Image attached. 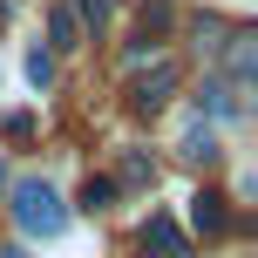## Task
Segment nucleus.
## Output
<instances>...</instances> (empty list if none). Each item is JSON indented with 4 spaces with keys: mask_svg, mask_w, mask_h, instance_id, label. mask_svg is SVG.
I'll return each instance as SVG.
<instances>
[{
    "mask_svg": "<svg viewBox=\"0 0 258 258\" xmlns=\"http://www.w3.org/2000/svg\"><path fill=\"white\" fill-rule=\"evenodd\" d=\"M14 224L27 238H61L68 231V204L54 197V183L27 177V183H14Z\"/></svg>",
    "mask_w": 258,
    "mask_h": 258,
    "instance_id": "1",
    "label": "nucleus"
},
{
    "mask_svg": "<svg viewBox=\"0 0 258 258\" xmlns=\"http://www.w3.org/2000/svg\"><path fill=\"white\" fill-rule=\"evenodd\" d=\"M177 82H183V68H177V61H156L150 75H136V82H129V109H163Z\"/></svg>",
    "mask_w": 258,
    "mask_h": 258,
    "instance_id": "2",
    "label": "nucleus"
},
{
    "mask_svg": "<svg viewBox=\"0 0 258 258\" xmlns=\"http://www.w3.org/2000/svg\"><path fill=\"white\" fill-rule=\"evenodd\" d=\"M143 251H156V258H190V245H183V231L156 211L150 224H143Z\"/></svg>",
    "mask_w": 258,
    "mask_h": 258,
    "instance_id": "3",
    "label": "nucleus"
},
{
    "mask_svg": "<svg viewBox=\"0 0 258 258\" xmlns=\"http://www.w3.org/2000/svg\"><path fill=\"white\" fill-rule=\"evenodd\" d=\"M190 224H197L204 238H218L224 224H231V211H224V197H218V190H197V197H190Z\"/></svg>",
    "mask_w": 258,
    "mask_h": 258,
    "instance_id": "4",
    "label": "nucleus"
},
{
    "mask_svg": "<svg viewBox=\"0 0 258 258\" xmlns=\"http://www.w3.org/2000/svg\"><path fill=\"white\" fill-rule=\"evenodd\" d=\"M177 156H190V163H211V156H218V136H211V122H190L177 136Z\"/></svg>",
    "mask_w": 258,
    "mask_h": 258,
    "instance_id": "5",
    "label": "nucleus"
},
{
    "mask_svg": "<svg viewBox=\"0 0 258 258\" xmlns=\"http://www.w3.org/2000/svg\"><path fill=\"white\" fill-rule=\"evenodd\" d=\"M48 34H54V54H68V48H82V21L68 7H54L48 14Z\"/></svg>",
    "mask_w": 258,
    "mask_h": 258,
    "instance_id": "6",
    "label": "nucleus"
},
{
    "mask_svg": "<svg viewBox=\"0 0 258 258\" xmlns=\"http://www.w3.org/2000/svg\"><path fill=\"white\" fill-rule=\"evenodd\" d=\"M109 204H116V177H89V183H82V211H89V218L109 211Z\"/></svg>",
    "mask_w": 258,
    "mask_h": 258,
    "instance_id": "7",
    "label": "nucleus"
},
{
    "mask_svg": "<svg viewBox=\"0 0 258 258\" xmlns=\"http://www.w3.org/2000/svg\"><path fill=\"white\" fill-rule=\"evenodd\" d=\"M163 27H170V0H150V7H143V41L163 34Z\"/></svg>",
    "mask_w": 258,
    "mask_h": 258,
    "instance_id": "8",
    "label": "nucleus"
},
{
    "mask_svg": "<svg viewBox=\"0 0 258 258\" xmlns=\"http://www.w3.org/2000/svg\"><path fill=\"white\" fill-rule=\"evenodd\" d=\"M27 82H34V89H48V82H54V54H27Z\"/></svg>",
    "mask_w": 258,
    "mask_h": 258,
    "instance_id": "9",
    "label": "nucleus"
},
{
    "mask_svg": "<svg viewBox=\"0 0 258 258\" xmlns=\"http://www.w3.org/2000/svg\"><path fill=\"white\" fill-rule=\"evenodd\" d=\"M0 136H7V143L34 136V116H27V109H14V116H0Z\"/></svg>",
    "mask_w": 258,
    "mask_h": 258,
    "instance_id": "10",
    "label": "nucleus"
},
{
    "mask_svg": "<svg viewBox=\"0 0 258 258\" xmlns=\"http://www.w3.org/2000/svg\"><path fill=\"white\" fill-rule=\"evenodd\" d=\"M231 75H251V34H231Z\"/></svg>",
    "mask_w": 258,
    "mask_h": 258,
    "instance_id": "11",
    "label": "nucleus"
},
{
    "mask_svg": "<svg viewBox=\"0 0 258 258\" xmlns=\"http://www.w3.org/2000/svg\"><path fill=\"white\" fill-rule=\"evenodd\" d=\"M68 14H82V21H89V27H102V21H109V0H75V7H68Z\"/></svg>",
    "mask_w": 258,
    "mask_h": 258,
    "instance_id": "12",
    "label": "nucleus"
},
{
    "mask_svg": "<svg viewBox=\"0 0 258 258\" xmlns=\"http://www.w3.org/2000/svg\"><path fill=\"white\" fill-rule=\"evenodd\" d=\"M122 183H150V156H122Z\"/></svg>",
    "mask_w": 258,
    "mask_h": 258,
    "instance_id": "13",
    "label": "nucleus"
},
{
    "mask_svg": "<svg viewBox=\"0 0 258 258\" xmlns=\"http://www.w3.org/2000/svg\"><path fill=\"white\" fill-rule=\"evenodd\" d=\"M0 258H34V251H27V245H7V251H0Z\"/></svg>",
    "mask_w": 258,
    "mask_h": 258,
    "instance_id": "14",
    "label": "nucleus"
},
{
    "mask_svg": "<svg viewBox=\"0 0 258 258\" xmlns=\"http://www.w3.org/2000/svg\"><path fill=\"white\" fill-rule=\"evenodd\" d=\"M0 190H7V170H0Z\"/></svg>",
    "mask_w": 258,
    "mask_h": 258,
    "instance_id": "15",
    "label": "nucleus"
}]
</instances>
